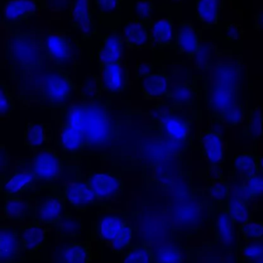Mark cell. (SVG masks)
Here are the masks:
<instances>
[{"mask_svg": "<svg viewBox=\"0 0 263 263\" xmlns=\"http://www.w3.org/2000/svg\"><path fill=\"white\" fill-rule=\"evenodd\" d=\"M4 48L7 66L14 78L31 81L47 61L42 36L34 32L16 30L10 33Z\"/></svg>", "mask_w": 263, "mask_h": 263, "instance_id": "obj_1", "label": "cell"}, {"mask_svg": "<svg viewBox=\"0 0 263 263\" xmlns=\"http://www.w3.org/2000/svg\"><path fill=\"white\" fill-rule=\"evenodd\" d=\"M243 64L240 60L226 58L215 63L212 67L206 93V102L211 115L221 119L223 114L237 99L242 81Z\"/></svg>", "mask_w": 263, "mask_h": 263, "instance_id": "obj_2", "label": "cell"}, {"mask_svg": "<svg viewBox=\"0 0 263 263\" xmlns=\"http://www.w3.org/2000/svg\"><path fill=\"white\" fill-rule=\"evenodd\" d=\"M34 77H37V90L43 104L59 107L73 98L75 84L64 69L56 66L48 67L43 69Z\"/></svg>", "mask_w": 263, "mask_h": 263, "instance_id": "obj_3", "label": "cell"}, {"mask_svg": "<svg viewBox=\"0 0 263 263\" xmlns=\"http://www.w3.org/2000/svg\"><path fill=\"white\" fill-rule=\"evenodd\" d=\"M179 109L169 104L160 106L157 110L162 133L175 142L184 143L192 132V121L189 115Z\"/></svg>", "mask_w": 263, "mask_h": 263, "instance_id": "obj_4", "label": "cell"}, {"mask_svg": "<svg viewBox=\"0 0 263 263\" xmlns=\"http://www.w3.org/2000/svg\"><path fill=\"white\" fill-rule=\"evenodd\" d=\"M42 39L47 61L63 69L73 64L78 49L70 37L58 32H47Z\"/></svg>", "mask_w": 263, "mask_h": 263, "instance_id": "obj_5", "label": "cell"}, {"mask_svg": "<svg viewBox=\"0 0 263 263\" xmlns=\"http://www.w3.org/2000/svg\"><path fill=\"white\" fill-rule=\"evenodd\" d=\"M38 181L52 183L59 178L61 172V161L54 151L49 148L38 150L31 164Z\"/></svg>", "mask_w": 263, "mask_h": 263, "instance_id": "obj_6", "label": "cell"}, {"mask_svg": "<svg viewBox=\"0 0 263 263\" xmlns=\"http://www.w3.org/2000/svg\"><path fill=\"white\" fill-rule=\"evenodd\" d=\"M100 67L102 91L110 95H118L127 89L128 72L123 61L105 63Z\"/></svg>", "mask_w": 263, "mask_h": 263, "instance_id": "obj_7", "label": "cell"}, {"mask_svg": "<svg viewBox=\"0 0 263 263\" xmlns=\"http://www.w3.org/2000/svg\"><path fill=\"white\" fill-rule=\"evenodd\" d=\"M36 181H39L32 170L31 164H20L15 168L13 175L7 177L2 183L1 190L6 197H21L32 190Z\"/></svg>", "mask_w": 263, "mask_h": 263, "instance_id": "obj_8", "label": "cell"}, {"mask_svg": "<svg viewBox=\"0 0 263 263\" xmlns=\"http://www.w3.org/2000/svg\"><path fill=\"white\" fill-rule=\"evenodd\" d=\"M65 215V201L62 197L46 194L36 201V221L44 226H54Z\"/></svg>", "mask_w": 263, "mask_h": 263, "instance_id": "obj_9", "label": "cell"}, {"mask_svg": "<svg viewBox=\"0 0 263 263\" xmlns=\"http://www.w3.org/2000/svg\"><path fill=\"white\" fill-rule=\"evenodd\" d=\"M2 218L14 224H26L36 220V206L21 197H6Z\"/></svg>", "mask_w": 263, "mask_h": 263, "instance_id": "obj_10", "label": "cell"}, {"mask_svg": "<svg viewBox=\"0 0 263 263\" xmlns=\"http://www.w3.org/2000/svg\"><path fill=\"white\" fill-rule=\"evenodd\" d=\"M175 47L179 54L193 58L201 53L199 34L190 21L180 23L175 31Z\"/></svg>", "mask_w": 263, "mask_h": 263, "instance_id": "obj_11", "label": "cell"}, {"mask_svg": "<svg viewBox=\"0 0 263 263\" xmlns=\"http://www.w3.org/2000/svg\"><path fill=\"white\" fill-rule=\"evenodd\" d=\"M21 227L1 226L0 229V261H19L24 252L21 240Z\"/></svg>", "mask_w": 263, "mask_h": 263, "instance_id": "obj_12", "label": "cell"}, {"mask_svg": "<svg viewBox=\"0 0 263 263\" xmlns=\"http://www.w3.org/2000/svg\"><path fill=\"white\" fill-rule=\"evenodd\" d=\"M87 183L100 201L115 199L122 191V181L110 174H93L89 177Z\"/></svg>", "mask_w": 263, "mask_h": 263, "instance_id": "obj_13", "label": "cell"}, {"mask_svg": "<svg viewBox=\"0 0 263 263\" xmlns=\"http://www.w3.org/2000/svg\"><path fill=\"white\" fill-rule=\"evenodd\" d=\"M64 196L66 201L77 209H87L100 201L88 183L84 181L67 182L64 186Z\"/></svg>", "mask_w": 263, "mask_h": 263, "instance_id": "obj_14", "label": "cell"}, {"mask_svg": "<svg viewBox=\"0 0 263 263\" xmlns=\"http://www.w3.org/2000/svg\"><path fill=\"white\" fill-rule=\"evenodd\" d=\"M70 18L73 28L81 33L84 39L92 37L95 33V26L90 11V0H73Z\"/></svg>", "mask_w": 263, "mask_h": 263, "instance_id": "obj_15", "label": "cell"}, {"mask_svg": "<svg viewBox=\"0 0 263 263\" xmlns=\"http://www.w3.org/2000/svg\"><path fill=\"white\" fill-rule=\"evenodd\" d=\"M152 24L139 19L127 21L123 28V38L127 48L132 50L145 48L150 45V32Z\"/></svg>", "mask_w": 263, "mask_h": 263, "instance_id": "obj_16", "label": "cell"}, {"mask_svg": "<svg viewBox=\"0 0 263 263\" xmlns=\"http://www.w3.org/2000/svg\"><path fill=\"white\" fill-rule=\"evenodd\" d=\"M39 8L38 0H9L4 7L3 22L17 24L35 16Z\"/></svg>", "mask_w": 263, "mask_h": 263, "instance_id": "obj_17", "label": "cell"}, {"mask_svg": "<svg viewBox=\"0 0 263 263\" xmlns=\"http://www.w3.org/2000/svg\"><path fill=\"white\" fill-rule=\"evenodd\" d=\"M123 35L118 31H110L103 38L98 53L100 66L105 63L123 61L124 50Z\"/></svg>", "mask_w": 263, "mask_h": 263, "instance_id": "obj_18", "label": "cell"}, {"mask_svg": "<svg viewBox=\"0 0 263 263\" xmlns=\"http://www.w3.org/2000/svg\"><path fill=\"white\" fill-rule=\"evenodd\" d=\"M48 231L47 226L41 224L36 220L21 227V240L24 252L34 253L39 251L47 240Z\"/></svg>", "mask_w": 263, "mask_h": 263, "instance_id": "obj_19", "label": "cell"}, {"mask_svg": "<svg viewBox=\"0 0 263 263\" xmlns=\"http://www.w3.org/2000/svg\"><path fill=\"white\" fill-rule=\"evenodd\" d=\"M201 145L210 164L219 167L224 158V143L221 134L216 130H206L201 135Z\"/></svg>", "mask_w": 263, "mask_h": 263, "instance_id": "obj_20", "label": "cell"}, {"mask_svg": "<svg viewBox=\"0 0 263 263\" xmlns=\"http://www.w3.org/2000/svg\"><path fill=\"white\" fill-rule=\"evenodd\" d=\"M235 224L227 210H221L217 214L215 221L216 240L224 249H232L237 243Z\"/></svg>", "mask_w": 263, "mask_h": 263, "instance_id": "obj_21", "label": "cell"}, {"mask_svg": "<svg viewBox=\"0 0 263 263\" xmlns=\"http://www.w3.org/2000/svg\"><path fill=\"white\" fill-rule=\"evenodd\" d=\"M141 81V89L144 99L155 101L166 98L168 95L170 90L169 78L165 73H152Z\"/></svg>", "mask_w": 263, "mask_h": 263, "instance_id": "obj_22", "label": "cell"}, {"mask_svg": "<svg viewBox=\"0 0 263 263\" xmlns=\"http://www.w3.org/2000/svg\"><path fill=\"white\" fill-rule=\"evenodd\" d=\"M173 41V22L172 18L164 17L155 21L151 27L150 46L153 49H163Z\"/></svg>", "mask_w": 263, "mask_h": 263, "instance_id": "obj_23", "label": "cell"}, {"mask_svg": "<svg viewBox=\"0 0 263 263\" xmlns=\"http://www.w3.org/2000/svg\"><path fill=\"white\" fill-rule=\"evenodd\" d=\"M196 97L195 86L190 81L178 83L169 90L166 99L175 107H191L193 105Z\"/></svg>", "mask_w": 263, "mask_h": 263, "instance_id": "obj_24", "label": "cell"}, {"mask_svg": "<svg viewBox=\"0 0 263 263\" xmlns=\"http://www.w3.org/2000/svg\"><path fill=\"white\" fill-rule=\"evenodd\" d=\"M125 220L118 215H107L98 221L96 226V235L101 241L110 244L119 233Z\"/></svg>", "mask_w": 263, "mask_h": 263, "instance_id": "obj_25", "label": "cell"}, {"mask_svg": "<svg viewBox=\"0 0 263 263\" xmlns=\"http://www.w3.org/2000/svg\"><path fill=\"white\" fill-rule=\"evenodd\" d=\"M26 144L33 150L47 148L51 134L50 127L41 123H29L25 130Z\"/></svg>", "mask_w": 263, "mask_h": 263, "instance_id": "obj_26", "label": "cell"}, {"mask_svg": "<svg viewBox=\"0 0 263 263\" xmlns=\"http://www.w3.org/2000/svg\"><path fill=\"white\" fill-rule=\"evenodd\" d=\"M259 171L258 158L253 154L242 152L235 156L233 161V173L242 182Z\"/></svg>", "mask_w": 263, "mask_h": 263, "instance_id": "obj_27", "label": "cell"}, {"mask_svg": "<svg viewBox=\"0 0 263 263\" xmlns=\"http://www.w3.org/2000/svg\"><path fill=\"white\" fill-rule=\"evenodd\" d=\"M227 212H229L235 226L246 224L250 221L251 212L249 199L239 195H231L226 201Z\"/></svg>", "mask_w": 263, "mask_h": 263, "instance_id": "obj_28", "label": "cell"}, {"mask_svg": "<svg viewBox=\"0 0 263 263\" xmlns=\"http://www.w3.org/2000/svg\"><path fill=\"white\" fill-rule=\"evenodd\" d=\"M221 0H196V14L198 21L206 27L218 24Z\"/></svg>", "mask_w": 263, "mask_h": 263, "instance_id": "obj_29", "label": "cell"}, {"mask_svg": "<svg viewBox=\"0 0 263 263\" xmlns=\"http://www.w3.org/2000/svg\"><path fill=\"white\" fill-rule=\"evenodd\" d=\"M85 136L82 130L74 126L66 123L61 129L60 135L61 145L64 150L69 152H75L84 146Z\"/></svg>", "mask_w": 263, "mask_h": 263, "instance_id": "obj_30", "label": "cell"}, {"mask_svg": "<svg viewBox=\"0 0 263 263\" xmlns=\"http://www.w3.org/2000/svg\"><path fill=\"white\" fill-rule=\"evenodd\" d=\"M63 261L70 263H85L90 261L91 252L87 243L67 244L62 250Z\"/></svg>", "mask_w": 263, "mask_h": 263, "instance_id": "obj_31", "label": "cell"}, {"mask_svg": "<svg viewBox=\"0 0 263 263\" xmlns=\"http://www.w3.org/2000/svg\"><path fill=\"white\" fill-rule=\"evenodd\" d=\"M154 261L161 263H178L184 261V255L179 248L174 245H161L153 251Z\"/></svg>", "mask_w": 263, "mask_h": 263, "instance_id": "obj_32", "label": "cell"}, {"mask_svg": "<svg viewBox=\"0 0 263 263\" xmlns=\"http://www.w3.org/2000/svg\"><path fill=\"white\" fill-rule=\"evenodd\" d=\"M53 226L56 232L63 237H77L82 232L81 221L66 214Z\"/></svg>", "mask_w": 263, "mask_h": 263, "instance_id": "obj_33", "label": "cell"}, {"mask_svg": "<svg viewBox=\"0 0 263 263\" xmlns=\"http://www.w3.org/2000/svg\"><path fill=\"white\" fill-rule=\"evenodd\" d=\"M242 189L245 197L248 199L251 198H263V172L261 171L250 177L249 179L243 181Z\"/></svg>", "mask_w": 263, "mask_h": 263, "instance_id": "obj_34", "label": "cell"}, {"mask_svg": "<svg viewBox=\"0 0 263 263\" xmlns=\"http://www.w3.org/2000/svg\"><path fill=\"white\" fill-rule=\"evenodd\" d=\"M124 262H153V251L147 246H137L126 252L123 258Z\"/></svg>", "mask_w": 263, "mask_h": 263, "instance_id": "obj_35", "label": "cell"}, {"mask_svg": "<svg viewBox=\"0 0 263 263\" xmlns=\"http://www.w3.org/2000/svg\"><path fill=\"white\" fill-rule=\"evenodd\" d=\"M241 257L245 261L263 262V240L247 241L241 248Z\"/></svg>", "mask_w": 263, "mask_h": 263, "instance_id": "obj_36", "label": "cell"}, {"mask_svg": "<svg viewBox=\"0 0 263 263\" xmlns=\"http://www.w3.org/2000/svg\"><path fill=\"white\" fill-rule=\"evenodd\" d=\"M132 236H133L132 226L126 221L116 238L109 245L114 252L121 253L130 247Z\"/></svg>", "mask_w": 263, "mask_h": 263, "instance_id": "obj_37", "label": "cell"}, {"mask_svg": "<svg viewBox=\"0 0 263 263\" xmlns=\"http://www.w3.org/2000/svg\"><path fill=\"white\" fill-rule=\"evenodd\" d=\"M246 133L252 139L259 138L263 134V115L258 108L251 110L248 118Z\"/></svg>", "mask_w": 263, "mask_h": 263, "instance_id": "obj_38", "label": "cell"}, {"mask_svg": "<svg viewBox=\"0 0 263 263\" xmlns=\"http://www.w3.org/2000/svg\"><path fill=\"white\" fill-rule=\"evenodd\" d=\"M102 91L101 79L96 76H88L86 78L81 87V99L83 101H90L97 98L100 92Z\"/></svg>", "mask_w": 263, "mask_h": 263, "instance_id": "obj_39", "label": "cell"}, {"mask_svg": "<svg viewBox=\"0 0 263 263\" xmlns=\"http://www.w3.org/2000/svg\"><path fill=\"white\" fill-rule=\"evenodd\" d=\"M239 232L246 242L263 240V222L250 220L246 224L239 226Z\"/></svg>", "mask_w": 263, "mask_h": 263, "instance_id": "obj_40", "label": "cell"}, {"mask_svg": "<svg viewBox=\"0 0 263 263\" xmlns=\"http://www.w3.org/2000/svg\"><path fill=\"white\" fill-rule=\"evenodd\" d=\"M208 194L216 202H226L230 196V187L226 181L216 180L207 187Z\"/></svg>", "mask_w": 263, "mask_h": 263, "instance_id": "obj_41", "label": "cell"}, {"mask_svg": "<svg viewBox=\"0 0 263 263\" xmlns=\"http://www.w3.org/2000/svg\"><path fill=\"white\" fill-rule=\"evenodd\" d=\"M245 110L242 105L238 101L232 104L229 108L226 110L221 120L230 127H235L241 124L244 118Z\"/></svg>", "mask_w": 263, "mask_h": 263, "instance_id": "obj_42", "label": "cell"}, {"mask_svg": "<svg viewBox=\"0 0 263 263\" xmlns=\"http://www.w3.org/2000/svg\"><path fill=\"white\" fill-rule=\"evenodd\" d=\"M134 7L137 19L152 25V15L154 4L152 0H137Z\"/></svg>", "mask_w": 263, "mask_h": 263, "instance_id": "obj_43", "label": "cell"}, {"mask_svg": "<svg viewBox=\"0 0 263 263\" xmlns=\"http://www.w3.org/2000/svg\"><path fill=\"white\" fill-rule=\"evenodd\" d=\"M7 87L1 85L0 90V115L1 118L9 117L13 110V102L11 96L7 90Z\"/></svg>", "mask_w": 263, "mask_h": 263, "instance_id": "obj_44", "label": "cell"}, {"mask_svg": "<svg viewBox=\"0 0 263 263\" xmlns=\"http://www.w3.org/2000/svg\"><path fill=\"white\" fill-rule=\"evenodd\" d=\"M95 3L103 14H113L119 10L121 0H95Z\"/></svg>", "mask_w": 263, "mask_h": 263, "instance_id": "obj_45", "label": "cell"}, {"mask_svg": "<svg viewBox=\"0 0 263 263\" xmlns=\"http://www.w3.org/2000/svg\"><path fill=\"white\" fill-rule=\"evenodd\" d=\"M242 36V29L239 24H229L226 27V38L231 42H238Z\"/></svg>", "mask_w": 263, "mask_h": 263, "instance_id": "obj_46", "label": "cell"}, {"mask_svg": "<svg viewBox=\"0 0 263 263\" xmlns=\"http://www.w3.org/2000/svg\"><path fill=\"white\" fill-rule=\"evenodd\" d=\"M153 72V66L149 63H141L135 67V77L137 79H143L145 77L152 74Z\"/></svg>", "mask_w": 263, "mask_h": 263, "instance_id": "obj_47", "label": "cell"}, {"mask_svg": "<svg viewBox=\"0 0 263 263\" xmlns=\"http://www.w3.org/2000/svg\"><path fill=\"white\" fill-rule=\"evenodd\" d=\"M255 27L257 30L263 33V10H261L255 17Z\"/></svg>", "mask_w": 263, "mask_h": 263, "instance_id": "obj_48", "label": "cell"}, {"mask_svg": "<svg viewBox=\"0 0 263 263\" xmlns=\"http://www.w3.org/2000/svg\"><path fill=\"white\" fill-rule=\"evenodd\" d=\"M258 165H259V170L263 172V155L258 158Z\"/></svg>", "mask_w": 263, "mask_h": 263, "instance_id": "obj_49", "label": "cell"}]
</instances>
